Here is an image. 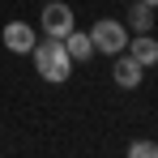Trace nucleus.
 <instances>
[{
	"mask_svg": "<svg viewBox=\"0 0 158 158\" xmlns=\"http://www.w3.org/2000/svg\"><path fill=\"white\" fill-rule=\"evenodd\" d=\"M30 60H34V69H39V77L43 81H52V85H64V81L73 77V56L64 52V39H39L34 43V52H30Z\"/></svg>",
	"mask_w": 158,
	"mask_h": 158,
	"instance_id": "obj_1",
	"label": "nucleus"
},
{
	"mask_svg": "<svg viewBox=\"0 0 158 158\" xmlns=\"http://www.w3.org/2000/svg\"><path fill=\"white\" fill-rule=\"evenodd\" d=\"M128 154L132 158H158V141H132Z\"/></svg>",
	"mask_w": 158,
	"mask_h": 158,
	"instance_id": "obj_9",
	"label": "nucleus"
},
{
	"mask_svg": "<svg viewBox=\"0 0 158 158\" xmlns=\"http://www.w3.org/2000/svg\"><path fill=\"white\" fill-rule=\"evenodd\" d=\"M0 43H4L13 56H30V52H34V43H39V34H34V26H30V22L13 17V22L4 26V34H0Z\"/></svg>",
	"mask_w": 158,
	"mask_h": 158,
	"instance_id": "obj_4",
	"label": "nucleus"
},
{
	"mask_svg": "<svg viewBox=\"0 0 158 158\" xmlns=\"http://www.w3.org/2000/svg\"><path fill=\"white\" fill-rule=\"evenodd\" d=\"M90 43H94L98 56H120L124 43H128V26L115 22V17H98V22L90 26Z\"/></svg>",
	"mask_w": 158,
	"mask_h": 158,
	"instance_id": "obj_2",
	"label": "nucleus"
},
{
	"mask_svg": "<svg viewBox=\"0 0 158 158\" xmlns=\"http://www.w3.org/2000/svg\"><path fill=\"white\" fill-rule=\"evenodd\" d=\"M64 52L73 56V64H85L90 56H98V52H94V43H90V30H77V26L64 34Z\"/></svg>",
	"mask_w": 158,
	"mask_h": 158,
	"instance_id": "obj_7",
	"label": "nucleus"
},
{
	"mask_svg": "<svg viewBox=\"0 0 158 158\" xmlns=\"http://www.w3.org/2000/svg\"><path fill=\"white\" fill-rule=\"evenodd\" d=\"M124 52H128L141 69H154L158 64V39L150 34V30H145V34H132L128 43H124Z\"/></svg>",
	"mask_w": 158,
	"mask_h": 158,
	"instance_id": "obj_6",
	"label": "nucleus"
},
{
	"mask_svg": "<svg viewBox=\"0 0 158 158\" xmlns=\"http://www.w3.org/2000/svg\"><path fill=\"white\" fill-rule=\"evenodd\" d=\"M141 77H145V69H141L128 52L115 56V64H111V81H115L120 90H137V85H141Z\"/></svg>",
	"mask_w": 158,
	"mask_h": 158,
	"instance_id": "obj_5",
	"label": "nucleus"
},
{
	"mask_svg": "<svg viewBox=\"0 0 158 158\" xmlns=\"http://www.w3.org/2000/svg\"><path fill=\"white\" fill-rule=\"evenodd\" d=\"M154 13H158V9H150L145 0H132V4H128V17H124V26H128L132 34H145V30H154Z\"/></svg>",
	"mask_w": 158,
	"mask_h": 158,
	"instance_id": "obj_8",
	"label": "nucleus"
},
{
	"mask_svg": "<svg viewBox=\"0 0 158 158\" xmlns=\"http://www.w3.org/2000/svg\"><path fill=\"white\" fill-rule=\"evenodd\" d=\"M39 26L47 39H64L69 30L77 26V17H73V4H64V0H43V17H39Z\"/></svg>",
	"mask_w": 158,
	"mask_h": 158,
	"instance_id": "obj_3",
	"label": "nucleus"
},
{
	"mask_svg": "<svg viewBox=\"0 0 158 158\" xmlns=\"http://www.w3.org/2000/svg\"><path fill=\"white\" fill-rule=\"evenodd\" d=\"M145 4H150V9H158V0H145Z\"/></svg>",
	"mask_w": 158,
	"mask_h": 158,
	"instance_id": "obj_10",
	"label": "nucleus"
}]
</instances>
